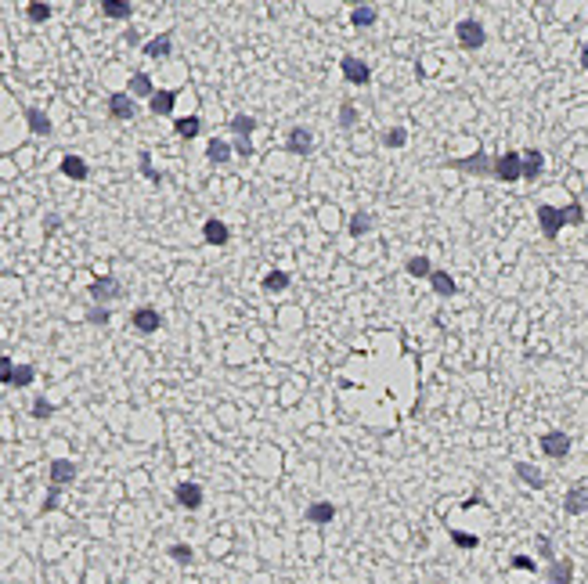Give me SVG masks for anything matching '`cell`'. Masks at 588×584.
<instances>
[{
    "label": "cell",
    "mask_w": 588,
    "mask_h": 584,
    "mask_svg": "<svg viewBox=\"0 0 588 584\" xmlns=\"http://www.w3.org/2000/svg\"><path fill=\"white\" fill-rule=\"evenodd\" d=\"M538 220H542V234H545V239H556L563 224H581V220H585V210H581V202H570L567 210L538 206Z\"/></svg>",
    "instance_id": "cell-1"
},
{
    "label": "cell",
    "mask_w": 588,
    "mask_h": 584,
    "mask_svg": "<svg viewBox=\"0 0 588 584\" xmlns=\"http://www.w3.org/2000/svg\"><path fill=\"white\" fill-rule=\"evenodd\" d=\"M455 37H458V43H462L466 51H480L484 40H487L484 26L476 22V19H462V22H458V26H455Z\"/></svg>",
    "instance_id": "cell-2"
},
{
    "label": "cell",
    "mask_w": 588,
    "mask_h": 584,
    "mask_svg": "<svg viewBox=\"0 0 588 584\" xmlns=\"http://www.w3.org/2000/svg\"><path fill=\"white\" fill-rule=\"evenodd\" d=\"M495 177L505 181V184L520 181V177H523V155H520V152H505V155H498V159H495Z\"/></svg>",
    "instance_id": "cell-3"
},
{
    "label": "cell",
    "mask_w": 588,
    "mask_h": 584,
    "mask_svg": "<svg viewBox=\"0 0 588 584\" xmlns=\"http://www.w3.org/2000/svg\"><path fill=\"white\" fill-rule=\"evenodd\" d=\"M340 69H343V76H346V80H351L354 87H364V83L372 80V69L364 66L361 58H354V54H346V58L340 61Z\"/></svg>",
    "instance_id": "cell-4"
},
{
    "label": "cell",
    "mask_w": 588,
    "mask_h": 584,
    "mask_svg": "<svg viewBox=\"0 0 588 584\" xmlns=\"http://www.w3.org/2000/svg\"><path fill=\"white\" fill-rule=\"evenodd\" d=\"M542 451L549 454V459H567V454H570V436L563 430H549L542 436Z\"/></svg>",
    "instance_id": "cell-5"
},
{
    "label": "cell",
    "mask_w": 588,
    "mask_h": 584,
    "mask_svg": "<svg viewBox=\"0 0 588 584\" xmlns=\"http://www.w3.org/2000/svg\"><path fill=\"white\" fill-rule=\"evenodd\" d=\"M173 498H177V505L181 509H202V487L199 483H192V480H184V483H177V491H173Z\"/></svg>",
    "instance_id": "cell-6"
},
{
    "label": "cell",
    "mask_w": 588,
    "mask_h": 584,
    "mask_svg": "<svg viewBox=\"0 0 588 584\" xmlns=\"http://www.w3.org/2000/svg\"><path fill=\"white\" fill-rule=\"evenodd\" d=\"M451 166L462 170V173H491V177H495V163H491L484 152L469 155V159H451Z\"/></svg>",
    "instance_id": "cell-7"
},
{
    "label": "cell",
    "mask_w": 588,
    "mask_h": 584,
    "mask_svg": "<svg viewBox=\"0 0 588 584\" xmlns=\"http://www.w3.org/2000/svg\"><path fill=\"white\" fill-rule=\"evenodd\" d=\"M311 148H314L311 130H304V126H293V130H289V141H285V152H293V155H307Z\"/></svg>",
    "instance_id": "cell-8"
},
{
    "label": "cell",
    "mask_w": 588,
    "mask_h": 584,
    "mask_svg": "<svg viewBox=\"0 0 588 584\" xmlns=\"http://www.w3.org/2000/svg\"><path fill=\"white\" fill-rule=\"evenodd\" d=\"M123 292V285L116 278H98V281H90V296L98 299V303H108V299H116Z\"/></svg>",
    "instance_id": "cell-9"
},
{
    "label": "cell",
    "mask_w": 588,
    "mask_h": 584,
    "mask_svg": "<svg viewBox=\"0 0 588 584\" xmlns=\"http://www.w3.org/2000/svg\"><path fill=\"white\" fill-rule=\"evenodd\" d=\"M159 325H163V318H159V310H152V307H137V310H134V328H137V332L152 336Z\"/></svg>",
    "instance_id": "cell-10"
},
{
    "label": "cell",
    "mask_w": 588,
    "mask_h": 584,
    "mask_svg": "<svg viewBox=\"0 0 588 584\" xmlns=\"http://www.w3.org/2000/svg\"><path fill=\"white\" fill-rule=\"evenodd\" d=\"M76 480V462H69V459H55L51 462V487H66V483H72Z\"/></svg>",
    "instance_id": "cell-11"
},
{
    "label": "cell",
    "mask_w": 588,
    "mask_h": 584,
    "mask_svg": "<svg viewBox=\"0 0 588 584\" xmlns=\"http://www.w3.org/2000/svg\"><path fill=\"white\" fill-rule=\"evenodd\" d=\"M202 239L210 245H224L231 239V231H228L224 220H206V224H202Z\"/></svg>",
    "instance_id": "cell-12"
},
{
    "label": "cell",
    "mask_w": 588,
    "mask_h": 584,
    "mask_svg": "<svg viewBox=\"0 0 588 584\" xmlns=\"http://www.w3.org/2000/svg\"><path fill=\"white\" fill-rule=\"evenodd\" d=\"M563 509H567L570 516H581V512L588 509V491H585V483L570 487V491H567V501H563Z\"/></svg>",
    "instance_id": "cell-13"
},
{
    "label": "cell",
    "mask_w": 588,
    "mask_h": 584,
    "mask_svg": "<svg viewBox=\"0 0 588 584\" xmlns=\"http://www.w3.org/2000/svg\"><path fill=\"white\" fill-rule=\"evenodd\" d=\"M173 101H177V90H155L148 98V108L155 116H170L173 112Z\"/></svg>",
    "instance_id": "cell-14"
},
{
    "label": "cell",
    "mask_w": 588,
    "mask_h": 584,
    "mask_svg": "<svg viewBox=\"0 0 588 584\" xmlns=\"http://www.w3.org/2000/svg\"><path fill=\"white\" fill-rule=\"evenodd\" d=\"M307 519H311V523H317V527H325V523L336 519V505H332V501H314L311 509H307Z\"/></svg>",
    "instance_id": "cell-15"
},
{
    "label": "cell",
    "mask_w": 588,
    "mask_h": 584,
    "mask_svg": "<svg viewBox=\"0 0 588 584\" xmlns=\"http://www.w3.org/2000/svg\"><path fill=\"white\" fill-rule=\"evenodd\" d=\"M108 112H112V119H134L130 94H112V98H108Z\"/></svg>",
    "instance_id": "cell-16"
},
{
    "label": "cell",
    "mask_w": 588,
    "mask_h": 584,
    "mask_svg": "<svg viewBox=\"0 0 588 584\" xmlns=\"http://www.w3.org/2000/svg\"><path fill=\"white\" fill-rule=\"evenodd\" d=\"M542 166H545V155L538 152V148L523 152V181H534L538 173H542Z\"/></svg>",
    "instance_id": "cell-17"
},
{
    "label": "cell",
    "mask_w": 588,
    "mask_h": 584,
    "mask_svg": "<svg viewBox=\"0 0 588 584\" xmlns=\"http://www.w3.org/2000/svg\"><path fill=\"white\" fill-rule=\"evenodd\" d=\"M61 173L72 177V181H87L90 177V170H87V163L79 159V155H66V159H61Z\"/></svg>",
    "instance_id": "cell-18"
},
{
    "label": "cell",
    "mask_w": 588,
    "mask_h": 584,
    "mask_svg": "<svg viewBox=\"0 0 588 584\" xmlns=\"http://www.w3.org/2000/svg\"><path fill=\"white\" fill-rule=\"evenodd\" d=\"M570 577H574V563L570 559H556L549 566V581L552 584H570Z\"/></svg>",
    "instance_id": "cell-19"
},
{
    "label": "cell",
    "mask_w": 588,
    "mask_h": 584,
    "mask_svg": "<svg viewBox=\"0 0 588 584\" xmlns=\"http://www.w3.org/2000/svg\"><path fill=\"white\" fill-rule=\"evenodd\" d=\"M26 123H29V130L40 134V137L51 134V119H47V116L40 112V108H26Z\"/></svg>",
    "instance_id": "cell-20"
},
{
    "label": "cell",
    "mask_w": 588,
    "mask_h": 584,
    "mask_svg": "<svg viewBox=\"0 0 588 584\" xmlns=\"http://www.w3.org/2000/svg\"><path fill=\"white\" fill-rule=\"evenodd\" d=\"M516 476L527 483V487H534V491H542V487H545V476L534 465H527V462H516Z\"/></svg>",
    "instance_id": "cell-21"
},
{
    "label": "cell",
    "mask_w": 588,
    "mask_h": 584,
    "mask_svg": "<svg viewBox=\"0 0 588 584\" xmlns=\"http://www.w3.org/2000/svg\"><path fill=\"white\" fill-rule=\"evenodd\" d=\"M430 285H433L437 296H455V292H458V285L451 281L448 271H433V274H430Z\"/></svg>",
    "instance_id": "cell-22"
},
{
    "label": "cell",
    "mask_w": 588,
    "mask_h": 584,
    "mask_svg": "<svg viewBox=\"0 0 588 584\" xmlns=\"http://www.w3.org/2000/svg\"><path fill=\"white\" fill-rule=\"evenodd\" d=\"M206 155H210V163H228L231 159V145H228V141H220V137H213L210 141V145H206Z\"/></svg>",
    "instance_id": "cell-23"
},
{
    "label": "cell",
    "mask_w": 588,
    "mask_h": 584,
    "mask_svg": "<svg viewBox=\"0 0 588 584\" xmlns=\"http://www.w3.org/2000/svg\"><path fill=\"white\" fill-rule=\"evenodd\" d=\"M101 14H105V19H130L134 8L126 4V0H105V4H101Z\"/></svg>",
    "instance_id": "cell-24"
},
{
    "label": "cell",
    "mask_w": 588,
    "mask_h": 584,
    "mask_svg": "<svg viewBox=\"0 0 588 584\" xmlns=\"http://www.w3.org/2000/svg\"><path fill=\"white\" fill-rule=\"evenodd\" d=\"M173 130H177L184 141H192V137H199V130H202V119H199V116H184V119L173 123Z\"/></svg>",
    "instance_id": "cell-25"
},
{
    "label": "cell",
    "mask_w": 588,
    "mask_h": 584,
    "mask_svg": "<svg viewBox=\"0 0 588 584\" xmlns=\"http://www.w3.org/2000/svg\"><path fill=\"white\" fill-rule=\"evenodd\" d=\"M404 271H408L411 278H430V274H433V263L426 260V256H411V260L404 263Z\"/></svg>",
    "instance_id": "cell-26"
},
{
    "label": "cell",
    "mask_w": 588,
    "mask_h": 584,
    "mask_svg": "<svg viewBox=\"0 0 588 584\" xmlns=\"http://www.w3.org/2000/svg\"><path fill=\"white\" fill-rule=\"evenodd\" d=\"M130 94H134V98H152V80H148V76L145 72H134L130 76Z\"/></svg>",
    "instance_id": "cell-27"
},
{
    "label": "cell",
    "mask_w": 588,
    "mask_h": 584,
    "mask_svg": "<svg viewBox=\"0 0 588 584\" xmlns=\"http://www.w3.org/2000/svg\"><path fill=\"white\" fill-rule=\"evenodd\" d=\"M253 130H257V119H253V116L238 112V116L231 119V134H235V137H249Z\"/></svg>",
    "instance_id": "cell-28"
},
{
    "label": "cell",
    "mask_w": 588,
    "mask_h": 584,
    "mask_svg": "<svg viewBox=\"0 0 588 584\" xmlns=\"http://www.w3.org/2000/svg\"><path fill=\"white\" fill-rule=\"evenodd\" d=\"M145 54H148V58H166V54H170V33L148 40V43H145Z\"/></svg>",
    "instance_id": "cell-29"
},
{
    "label": "cell",
    "mask_w": 588,
    "mask_h": 584,
    "mask_svg": "<svg viewBox=\"0 0 588 584\" xmlns=\"http://www.w3.org/2000/svg\"><path fill=\"white\" fill-rule=\"evenodd\" d=\"M285 289H289V274L285 271H271L264 278V292H285Z\"/></svg>",
    "instance_id": "cell-30"
},
{
    "label": "cell",
    "mask_w": 588,
    "mask_h": 584,
    "mask_svg": "<svg viewBox=\"0 0 588 584\" xmlns=\"http://www.w3.org/2000/svg\"><path fill=\"white\" fill-rule=\"evenodd\" d=\"M26 14H29V22H47V19H51V4L33 0V4H26Z\"/></svg>",
    "instance_id": "cell-31"
},
{
    "label": "cell",
    "mask_w": 588,
    "mask_h": 584,
    "mask_svg": "<svg viewBox=\"0 0 588 584\" xmlns=\"http://www.w3.org/2000/svg\"><path fill=\"white\" fill-rule=\"evenodd\" d=\"M364 231H372V213H354V220H351V234H354V239H361Z\"/></svg>",
    "instance_id": "cell-32"
},
{
    "label": "cell",
    "mask_w": 588,
    "mask_h": 584,
    "mask_svg": "<svg viewBox=\"0 0 588 584\" xmlns=\"http://www.w3.org/2000/svg\"><path fill=\"white\" fill-rule=\"evenodd\" d=\"M37 379V368L33 365H19L14 368V379H11V386H29Z\"/></svg>",
    "instance_id": "cell-33"
},
{
    "label": "cell",
    "mask_w": 588,
    "mask_h": 584,
    "mask_svg": "<svg viewBox=\"0 0 588 584\" xmlns=\"http://www.w3.org/2000/svg\"><path fill=\"white\" fill-rule=\"evenodd\" d=\"M137 163H141V173H145V177H148L152 184H163V173H159V170H152L148 152H141V155H137Z\"/></svg>",
    "instance_id": "cell-34"
},
{
    "label": "cell",
    "mask_w": 588,
    "mask_h": 584,
    "mask_svg": "<svg viewBox=\"0 0 588 584\" xmlns=\"http://www.w3.org/2000/svg\"><path fill=\"white\" fill-rule=\"evenodd\" d=\"M351 22L354 26H372L375 22V8H354L351 11Z\"/></svg>",
    "instance_id": "cell-35"
},
{
    "label": "cell",
    "mask_w": 588,
    "mask_h": 584,
    "mask_svg": "<svg viewBox=\"0 0 588 584\" xmlns=\"http://www.w3.org/2000/svg\"><path fill=\"white\" fill-rule=\"evenodd\" d=\"M404 141H408V134L401 130V126H393V130H386V134H383V145H386V148H401Z\"/></svg>",
    "instance_id": "cell-36"
},
{
    "label": "cell",
    "mask_w": 588,
    "mask_h": 584,
    "mask_svg": "<svg viewBox=\"0 0 588 584\" xmlns=\"http://www.w3.org/2000/svg\"><path fill=\"white\" fill-rule=\"evenodd\" d=\"M51 415H55V404L43 401V397H37L33 401V419H51Z\"/></svg>",
    "instance_id": "cell-37"
},
{
    "label": "cell",
    "mask_w": 588,
    "mask_h": 584,
    "mask_svg": "<svg viewBox=\"0 0 588 584\" xmlns=\"http://www.w3.org/2000/svg\"><path fill=\"white\" fill-rule=\"evenodd\" d=\"M451 541H455L458 548H476V545H480V541L473 538V534H462V530H451Z\"/></svg>",
    "instance_id": "cell-38"
},
{
    "label": "cell",
    "mask_w": 588,
    "mask_h": 584,
    "mask_svg": "<svg viewBox=\"0 0 588 584\" xmlns=\"http://www.w3.org/2000/svg\"><path fill=\"white\" fill-rule=\"evenodd\" d=\"M170 559H177V563L188 566V563H192V548H188V545H173L170 548Z\"/></svg>",
    "instance_id": "cell-39"
},
{
    "label": "cell",
    "mask_w": 588,
    "mask_h": 584,
    "mask_svg": "<svg viewBox=\"0 0 588 584\" xmlns=\"http://www.w3.org/2000/svg\"><path fill=\"white\" fill-rule=\"evenodd\" d=\"M14 379V365H11V357H0V383H11Z\"/></svg>",
    "instance_id": "cell-40"
},
{
    "label": "cell",
    "mask_w": 588,
    "mask_h": 584,
    "mask_svg": "<svg viewBox=\"0 0 588 584\" xmlns=\"http://www.w3.org/2000/svg\"><path fill=\"white\" fill-rule=\"evenodd\" d=\"M58 494H61V487H51V491H47V498H43V512L58 509Z\"/></svg>",
    "instance_id": "cell-41"
},
{
    "label": "cell",
    "mask_w": 588,
    "mask_h": 584,
    "mask_svg": "<svg viewBox=\"0 0 588 584\" xmlns=\"http://www.w3.org/2000/svg\"><path fill=\"white\" fill-rule=\"evenodd\" d=\"M235 152L249 159V155H253V141H249V137H235Z\"/></svg>",
    "instance_id": "cell-42"
},
{
    "label": "cell",
    "mask_w": 588,
    "mask_h": 584,
    "mask_svg": "<svg viewBox=\"0 0 588 584\" xmlns=\"http://www.w3.org/2000/svg\"><path fill=\"white\" fill-rule=\"evenodd\" d=\"M509 566H516V570H538L534 559H527V556H513V559H509Z\"/></svg>",
    "instance_id": "cell-43"
},
{
    "label": "cell",
    "mask_w": 588,
    "mask_h": 584,
    "mask_svg": "<svg viewBox=\"0 0 588 584\" xmlns=\"http://www.w3.org/2000/svg\"><path fill=\"white\" fill-rule=\"evenodd\" d=\"M340 123H343V126H354V123H357V112H354L351 105H343V112H340Z\"/></svg>",
    "instance_id": "cell-44"
},
{
    "label": "cell",
    "mask_w": 588,
    "mask_h": 584,
    "mask_svg": "<svg viewBox=\"0 0 588 584\" xmlns=\"http://www.w3.org/2000/svg\"><path fill=\"white\" fill-rule=\"evenodd\" d=\"M87 321H94V325H105V321H108V310H98V307H94V310H87Z\"/></svg>",
    "instance_id": "cell-45"
},
{
    "label": "cell",
    "mask_w": 588,
    "mask_h": 584,
    "mask_svg": "<svg viewBox=\"0 0 588 584\" xmlns=\"http://www.w3.org/2000/svg\"><path fill=\"white\" fill-rule=\"evenodd\" d=\"M538 552H542L545 559H552V541H549V538H542V541H538Z\"/></svg>",
    "instance_id": "cell-46"
},
{
    "label": "cell",
    "mask_w": 588,
    "mask_h": 584,
    "mask_svg": "<svg viewBox=\"0 0 588 584\" xmlns=\"http://www.w3.org/2000/svg\"><path fill=\"white\" fill-rule=\"evenodd\" d=\"M581 66H585V69H588V43H585V47H581Z\"/></svg>",
    "instance_id": "cell-47"
}]
</instances>
